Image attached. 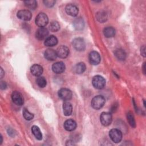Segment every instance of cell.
I'll list each match as a JSON object with an SVG mask.
<instances>
[{
	"mask_svg": "<svg viewBox=\"0 0 146 146\" xmlns=\"http://www.w3.org/2000/svg\"><path fill=\"white\" fill-rule=\"evenodd\" d=\"M74 47L78 51H83L86 47V44L84 39L82 38H76L72 40Z\"/></svg>",
	"mask_w": 146,
	"mask_h": 146,
	"instance_id": "8992f818",
	"label": "cell"
},
{
	"mask_svg": "<svg viewBox=\"0 0 146 146\" xmlns=\"http://www.w3.org/2000/svg\"><path fill=\"white\" fill-rule=\"evenodd\" d=\"M49 28L51 31L56 32L59 30L60 25L58 22L53 21L50 23V25L49 26Z\"/></svg>",
	"mask_w": 146,
	"mask_h": 146,
	"instance_id": "f546056e",
	"label": "cell"
},
{
	"mask_svg": "<svg viewBox=\"0 0 146 146\" xmlns=\"http://www.w3.org/2000/svg\"><path fill=\"white\" fill-rule=\"evenodd\" d=\"M31 131L35 138L39 140H42V134L41 133V131L38 127L36 125H33L31 127Z\"/></svg>",
	"mask_w": 146,
	"mask_h": 146,
	"instance_id": "44dd1931",
	"label": "cell"
},
{
	"mask_svg": "<svg viewBox=\"0 0 146 146\" xmlns=\"http://www.w3.org/2000/svg\"><path fill=\"white\" fill-rule=\"evenodd\" d=\"M145 46H143L141 48V54L145 57Z\"/></svg>",
	"mask_w": 146,
	"mask_h": 146,
	"instance_id": "1f68e13d",
	"label": "cell"
},
{
	"mask_svg": "<svg viewBox=\"0 0 146 146\" xmlns=\"http://www.w3.org/2000/svg\"><path fill=\"white\" fill-rule=\"evenodd\" d=\"M58 43V39L56 36L54 35H51L48 36L44 42L45 46L47 47H52L55 46Z\"/></svg>",
	"mask_w": 146,
	"mask_h": 146,
	"instance_id": "ac0fdd59",
	"label": "cell"
},
{
	"mask_svg": "<svg viewBox=\"0 0 146 146\" xmlns=\"http://www.w3.org/2000/svg\"><path fill=\"white\" fill-rule=\"evenodd\" d=\"M22 113H23V116L24 118L27 120H30L33 119L34 117V115L32 113L30 112L29 111V110L26 108H25L23 110Z\"/></svg>",
	"mask_w": 146,
	"mask_h": 146,
	"instance_id": "f1b7e54d",
	"label": "cell"
},
{
	"mask_svg": "<svg viewBox=\"0 0 146 146\" xmlns=\"http://www.w3.org/2000/svg\"><path fill=\"white\" fill-rule=\"evenodd\" d=\"M105 103V99L103 96L98 95L93 98L91 100V106L95 110L100 109Z\"/></svg>",
	"mask_w": 146,
	"mask_h": 146,
	"instance_id": "6da1fadb",
	"label": "cell"
},
{
	"mask_svg": "<svg viewBox=\"0 0 146 146\" xmlns=\"http://www.w3.org/2000/svg\"><path fill=\"white\" fill-rule=\"evenodd\" d=\"M109 136L111 139L114 143H119L122 139V133L121 132L116 128L112 129L109 132Z\"/></svg>",
	"mask_w": 146,
	"mask_h": 146,
	"instance_id": "277c9868",
	"label": "cell"
},
{
	"mask_svg": "<svg viewBox=\"0 0 146 146\" xmlns=\"http://www.w3.org/2000/svg\"><path fill=\"white\" fill-rule=\"evenodd\" d=\"M3 75H4V71L2 70V68H1V78H2V77L3 76Z\"/></svg>",
	"mask_w": 146,
	"mask_h": 146,
	"instance_id": "836d02e7",
	"label": "cell"
},
{
	"mask_svg": "<svg viewBox=\"0 0 146 146\" xmlns=\"http://www.w3.org/2000/svg\"><path fill=\"white\" fill-rule=\"evenodd\" d=\"M65 10L67 14L72 17L76 16L79 12L78 8L73 4H68L65 7Z\"/></svg>",
	"mask_w": 146,
	"mask_h": 146,
	"instance_id": "4fadbf2b",
	"label": "cell"
},
{
	"mask_svg": "<svg viewBox=\"0 0 146 146\" xmlns=\"http://www.w3.org/2000/svg\"><path fill=\"white\" fill-rule=\"evenodd\" d=\"M73 25L75 29L78 30H80L84 28V22L82 18H78L74 21Z\"/></svg>",
	"mask_w": 146,
	"mask_h": 146,
	"instance_id": "ffe728a7",
	"label": "cell"
},
{
	"mask_svg": "<svg viewBox=\"0 0 146 146\" xmlns=\"http://www.w3.org/2000/svg\"><path fill=\"white\" fill-rule=\"evenodd\" d=\"M63 113L65 116H69L72 111V107L71 104L67 101H65L63 104Z\"/></svg>",
	"mask_w": 146,
	"mask_h": 146,
	"instance_id": "d6986e66",
	"label": "cell"
},
{
	"mask_svg": "<svg viewBox=\"0 0 146 146\" xmlns=\"http://www.w3.org/2000/svg\"><path fill=\"white\" fill-rule=\"evenodd\" d=\"M115 55L119 60H124L126 58V54L123 50L118 49L115 51Z\"/></svg>",
	"mask_w": 146,
	"mask_h": 146,
	"instance_id": "cb8c5ba5",
	"label": "cell"
},
{
	"mask_svg": "<svg viewBox=\"0 0 146 146\" xmlns=\"http://www.w3.org/2000/svg\"><path fill=\"white\" fill-rule=\"evenodd\" d=\"M24 3L27 8L31 10H34L37 7V2L34 0L26 1L24 2Z\"/></svg>",
	"mask_w": 146,
	"mask_h": 146,
	"instance_id": "d4e9b609",
	"label": "cell"
},
{
	"mask_svg": "<svg viewBox=\"0 0 146 146\" xmlns=\"http://www.w3.org/2000/svg\"><path fill=\"white\" fill-rule=\"evenodd\" d=\"M127 116V120H128V123L130 124V125L131 127L135 128L136 127V122H135L134 116H133V114L132 113V112H128Z\"/></svg>",
	"mask_w": 146,
	"mask_h": 146,
	"instance_id": "83f0119b",
	"label": "cell"
},
{
	"mask_svg": "<svg viewBox=\"0 0 146 146\" xmlns=\"http://www.w3.org/2000/svg\"><path fill=\"white\" fill-rule=\"evenodd\" d=\"M57 56L61 58H65L68 56L69 54V49L66 46H59L56 51Z\"/></svg>",
	"mask_w": 146,
	"mask_h": 146,
	"instance_id": "8fae6325",
	"label": "cell"
},
{
	"mask_svg": "<svg viewBox=\"0 0 146 146\" xmlns=\"http://www.w3.org/2000/svg\"><path fill=\"white\" fill-rule=\"evenodd\" d=\"M44 56V58L47 60H51V61L54 60L58 56L56 51H55L52 49H50V48L47 49L45 51Z\"/></svg>",
	"mask_w": 146,
	"mask_h": 146,
	"instance_id": "9a60e30c",
	"label": "cell"
},
{
	"mask_svg": "<svg viewBox=\"0 0 146 146\" xmlns=\"http://www.w3.org/2000/svg\"><path fill=\"white\" fill-rule=\"evenodd\" d=\"M48 35V31L44 27H40L38 29L35 33V36L38 40H43L47 38Z\"/></svg>",
	"mask_w": 146,
	"mask_h": 146,
	"instance_id": "7c38bea8",
	"label": "cell"
},
{
	"mask_svg": "<svg viewBox=\"0 0 146 146\" xmlns=\"http://www.w3.org/2000/svg\"><path fill=\"white\" fill-rule=\"evenodd\" d=\"M100 122L104 126H108L112 122V115L109 112H102L100 116Z\"/></svg>",
	"mask_w": 146,
	"mask_h": 146,
	"instance_id": "52a82bcc",
	"label": "cell"
},
{
	"mask_svg": "<svg viewBox=\"0 0 146 146\" xmlns=\"http://www.w3.org/2000/svg\"><path fill=\"white\" fill-rule=\"evenodd\" d=\"M52 70L53 72L56 74H61L65 70V65L62 62H56L53 64L52 66Z\"/></svg>",
	"mask_w": 146,
	"mask_h": 146,
	"instance_id": "5bb4252c",
	"label": "cell"
},
{
	"mask_svg": "<svg viewBox=\"0 0 146 146\" xmlns=\"http://www.w3.org/2000/svg\"><path fill=\"white\" fill-rule=\"evenodd\" d=\"M31 74L35 76H40L43 72V68L39 64H35L30 68Z\"/></svg>",
	"mask_w": 146,
	"mask_h": 146,
	"instance_id": "2e32d148",
	"label": "cell"
},
{
	"mask_svg": "<svg viewBox=\"0 0 146 146\" xmlns=\"http://www.w3.org/2000/svg\"><path fill=\"white\" fill-rule=\"evenodd\" d=\"M17 17L23 21H30L32 17L31 12L28 10H21L18 11Z\"/></svg>",
	"mask_w": 146,
	"mask_h": 146,
	"instance_id": "9c48e42d",
	"label": "cell"
},
{
	"mask_svg": "<svg viewBox=\"0 0 146 146\" xmlns=\"http://www.w3.org/2000/svg\"><path fill=\"white\" fill-rule=\"evenodd\" d=\"M58 96L62 100L67 101L70 100L72 98V94L71 90H70L69 89L63 88L59 90Z\"/></svg>",
	"mask_w": 146,
	"mask_h": 146,
	"instance_id": "5b68a950",
	"label": "cell"
},
{
	"mask_svg": "<svg viewBox=\"0 0 146 146\" xmlns=\"http://www.w3.org/2000/svg\"><path fill=\"white\" fill-rule=\"evenodd\" d=\"M64 127L68 131H72L76 127V122L72 119H68L64 123Z\"/></svg>",
	"mask_w": 146,
	"mask_h": 146,
	"instance_id": "e0dca14e",
	"label": "cell"
},
{
	"mask_svg": "<svg viewBox=\"0 0 146 146\" xmlns=\"http://www.w3.org/2000/svg\"><path fill=\"white\" fill-rule=\"evenodd\" d=\"M36 83L37 85L40 88L44 87L47 84L46 79L43 76H38L36 80Z\"/></svg>",
	"mask_w": 146,
	"mask_h": 146,
	"instance_id": "4316f807",
	"label": "cell"
},
{
	"mask_svg": "<svg viewBox=\"0 0 146 146\" xmlns=\"http://www.w3.org/2000/svg\"><path fill=\"white\" fill-rule=\"evenodd\" d=\"M43 2H44L45 6H46L48 7H51L54 5L55 1H53V0H46V1H44Z\"/></svg>",
	"mask_w": 146,
	"mask_h": 146,
	"instance_id": "4dcf8cb0",
	"label": "cell"
},
{
	"mask_svg": "<svg viewBox=\"0 0 146 146\" xmlns=\"http://www.w3.org/2000/svg\"><path fill=\"white\" fill-rule=\"evenodd\" d=\"M13 102L18 106H22L24 103V99L22 95L18 91H14L11 94Z\"/></svg>",
	"mask_w": 146,
	"mask_h": 146,
	"instance_id": "ba28073f",
	"label": "cell"
},
{
	"mask_svg": "<svg viewBox=\"0 0 146 146\" xmlns=\"http://www.w3.org/2000/svg\"><path fill=\"white\" fill-rule=\"evenodd\" d=\"M48 22L47 15L43 13H40L35 18V23L40 27H44Z\"/></svg>",
	"mask_w": 146,
	"mask_h": 146,
	"instance_id": "3957f363",
	"label": "cell"
},
{
	"mask_svg": "<svg viewBox=\"0 0 146 146\" xmlns=\"http://www.w3.org/2000/svg\"><path fill=\"white\" fill-rule=\"evenodd\" d=\"M86 67L83 62H80L77 63L74 67V71L76 74H82L86 70Z\"/></svg>",
	"mask_w": 146,
	"mask_h": 146,
	"instance_id": "603a6c76",
	"label": "cell"
},
{
	"mask_svg": "<svg viewBox=\"0 0 146 146\" xmlns=\"http://www.w3.org/2000/svg\"><path fill=\"white\" fill-rule=\"evenodd\" d=\"M6 87V84L4 82H1V89H5Z\"/></svg>",
	"mask_w": 146,
	"mask_h": 146,
	"instance_id": "d6a6232c",
	"label": "cell"
},
{
	"mask_svg": "<svg viewBox=\"0 0 146 146\" xmlns=\"http://www.w3.org/2000/svg\"><path fill=\"white\" fill-rule=\"evenodd\" d=\"M92 83L95 88L97 89H102L106 85V80L100 75H96L93 78Z\"/></svg>",
	"mask_w": 146,
	"mask_h": 146,
	"instance_id": "7a4b0ae2",
	"label": "cell"
},
{
	"mask_svg": "<svg viewBox=\"0 0 146 146\" xmlns=\"http://www.w3.org/2000/svg\"><path fill=\"white\" fill-rule=\"evenodd\" d=\"M96 19L100 22H103L107 19V15L104 11H99L96 14Z\"/></svg>",
	"mask_w": 146,
	"mask_h": 146,
	"instance_id": "484cf974",
	"label": "cell"
},
{
	"mask_svg": "<svg viewBox=\"0 0 146 146\" xmlns=\"http://www.w3.org/2000/svg\"><path fill=\"white\" fill-rule=\"evenodd\" d=\"M89 61L91 64L93 65H97L100 62V56L96 51H92L89 54Z\"/></svg>",
	"mask_w": 146,
	"mask_h": 146,
	"instance_id": "30bf717a",
	"label": "cell"
},
{
	"mask_svg": "<svg viewBox=\"0 0 146 146\" xmlns=\"http://www.w3.org/2000/svg\"><path fill=\"white\" fill-rule=\"evenodd\" d=\"M143 72H144V74H145V63H144V64H143Z\"/></svg>",
	"mask_w": 146,
	"mask_h": 146,
	"instance_id": "e575fe53",
	"label": "cell"
},
{
	"mask_svg": "<svg viewBox=\"0 0 146 146\" xmlns=\"http://www.w3.org/2000/svg\"><path fill=\"white\" fill-rule=\"evenodd\" d=\"M103 34L107 38H111L115 34V30L112 27H107L103 30Z\"/></svg>",
	"mask_w": 146,
	"mask_h": 146,
	"instance_id": "7402d4cb",
	"label": "cell"
}]
</instances>
